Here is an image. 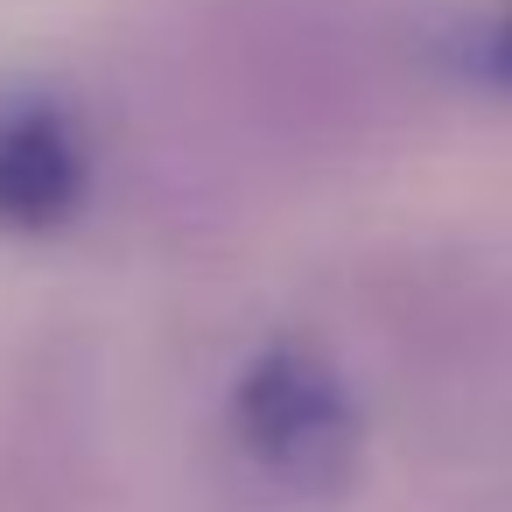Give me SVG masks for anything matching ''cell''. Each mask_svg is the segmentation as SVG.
Segmentation results:
<instances>
[{"mask_svg": "<svg viewBox=\"0 0 512 512\" xmlns=\"http://www.w3.org/2000/svg\"><path fill=\"white\" fill-rule=\"evenodd\" d=\"M232 442L281 498L302 505L344 498L365 463V421L351 386L295 337L260 344L232 379Z\"/></svg>", "mask_w": 512, "mask_h": 512, "instance_id": "1", "label": "cell"}, {"mask_svg": "<svg viewBox=\"0 0 512 512\" xmlns=\"http://www.w3.org/2000/svg\"><path fill=\"white\" fill-rule=\"evenodd\" d=\"M85 204V141L64 106L8 99L0 106V232H57Z\"/></svg>", "mask_w": 512, "mask_h": 512, "instance_id": "2", "label": "cell"}, {"mask_svg": "<svg viewBox=\"0 0 512 512\" xmlns=\"http://www.w3.org/2000/svg\"><path fill=\"white\" fill-rule=\"evenodd\" d=\"M484 71L498 78V85H512V8L491 22V36H484Z\"/></svg>", "mask_w": 512, "mask_h": 512, "instance_id": "3", "label": "cell"}]
</instances>
